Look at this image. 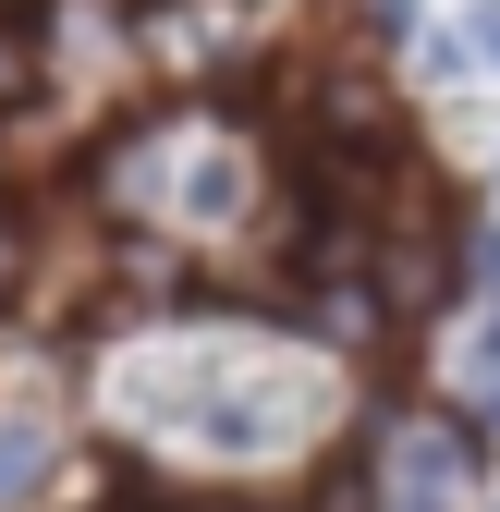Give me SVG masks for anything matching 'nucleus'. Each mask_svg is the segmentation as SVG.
Masks as SVG:
<instances>
[{"label": "nucleus", "instance_id": "1", "mask_svg": "<svg viewBox=\"0 0 500 512\" xmlns=\"http://www.w3.org/2000/svg\"><path fill=\"white\" fill-rule=\"evenodd\" d=\"M464 488H476V439L464 427H415L403 464H391V512H464Z\"/></svg>", "mask_w": 500, "mask_h": 512}, {"label": "nucleus", "instance_id": "2", "mask_svg": "<svg viewBox=\"0 0 500 512\" xmlns=\"http://www.w3.org/2000/svg\"><path fill=\"white\" fill-rule=\"evenodd\" d=\"M37 476H49V427H37V415H13V427H0V500H25Z\"/></svg>", "mask_w": 500, "mask_h": 512}, {"label": "nucleus", "instance_id": "3", "mask_svg": "<svg viewBox=\"0 0 500 512\" xmlns=\"http://www.w3.org/2000/svg\"><path fill=\"white\" fill-rule=\"evenodd\" d=\"M318 330L330 342H366V293H318Z\"/></svg>", "mask_w": 500, "mask_h": 512}, {"label": "nucleus", "instance_id": "4", "mask_svg": "<svg viewBox=\"0 0 500 512\" xmlns=\"http://www.w3.org/2000/svg\"><path fill=\"white\" fill-rule=\"evenodd\" d=\"M476 49H488V61H500V0H488V13H476Z\"/></svg>", "mask_w": 500, "mask_h": 512}]
</instances>
